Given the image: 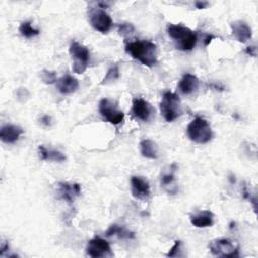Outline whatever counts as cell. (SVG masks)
<instances>
[{
    "label": "cell",
    "instance_id": "obj_22",
    "mask_svg": "<svg viewBox=\"0 0 258 258\" xmlns=\"http://www.w3.org/2000/svg\"><path fill=\"white\" fill-rule=\"evenodd\" d=\"M19 32L22 36H24L26 38H31V37L38 35L40 31L38 29L34 28L29 21H24L19 26Z\"/></svg>",
    "mask_w": 258,
    "mask_h": 258
},
{
    "label": "cell",
    "instance_id": "obj_7",
    "mask_svg": "<svg viewBox=\"0 0 258 258\" xmlns=\"http://www.w3.org/2000/svg\"><path fill=\"white\" fill-rule=\"evenodd\" d=\"M99 113L106 122L119 125L124 120V113L111 100L103 98L99 102Z\"/></svg>",
    "mask_w": 258,
    "mask_h": 258
},
{
    "label": "cell",
    "instance_id": "obj_15",
    "mask_svg": "<svg viewBox=\"0 0 258 258\" xmlns=\"http://www.w3.org/2000/svg\"><path fill=\"white\" fill-rule=\"evenodd\" d=\"M169 168H170L169 171L164 172L161 175L160 184L168 194L174 195L178 190V185H177V182H176V177L174 175V171L176 169V166H175V164H172V165H170Z\"/></svg>",
    "mask_w": 258,
    "mask_h": 258
},
{
    "label": "cell",
    "instance_id": "obj_4",
    "mask_svg": "<svg viewBox=\"0 0 258 258\" xmlns=\"http://www.w3.org/2000/svg\"><path fill=\"white\" fill-rule=\"evenodd\" d=\"M188 138L200 144L209 142L213 138V131L208 121L202 117L195 118L186 127Z\"/></svg>",
    "mask_w": 258,
    "mask_h": 258
},
{
    "label": "cell",
    "instance_id": "obj_16",
    "mask_svg": "<svg viewBox=\"0 0 258 258\" xmlns=\"http://www.w3.org/2000/svg\"><path fill=\"white\" fill-rule=\"evenodd\" d=\"M190 223L197 228H208L214 224V214L209 210L200 211L190 216Z\"/></svg>",
    "mask_w": 258,
    "mask_h": 258
},
{
    "label": "cell",
    "instance_id": "obj_12",
    "mask_svg": "<svg viewBox=\"0 0 258 258\" xmlns=\"http://www.w3.org/2000/svg\"><path fill=\"white\" fill-rule=\"evenodd\" d=\"M57 195L59 199L72 204L76 198L81 195V185L79 183H72L68 181L58 182Z\"/></svg>",
    "mask_w": 258,
    "mask_h": 258
},
{
    "label": "cell",
    "instance_id": "obj_20",
    "mask_svg": "<svg viewBox=\"0 0 258 258\" xmlns=\"http://www.w3.org/2000/svg\"><path fill=\"white\" fill-rule=\"evenodd\" d=\"M140 152L142 156L148 159L158 158V146L151 139H143L140 142Z\"/></svg>",
    "mask_w": 258,
    "mask_h": 258
},
{
    "label": "cell",
    "instance_id": "obj_5",
    "mask_svg": "<svg viewBox=\"0 0 258 258\" xmlns=\"http://www.w3.org/2000/svg\"><path fill=\"white\" fill-rule=\"evenodd\" d=\"M69 52L73 59V66H72L73 71L76 74H83L87 70L89 64V60H90L89 49L85 45L77 41H73L70 45Z\"/></svg>",
    "mask_w": 258,
    "mask_h": 258
},
{
    "label": "cell",
    "instance_id": "obj_10",
    "mask_svg": "<svg viewBox=\"0 0 258 258\" xmlns=\"http://www.w3.org/2000/svg\"><path fill=\"white\" fill-rule=\"evenodd\" d=\"M131 194L136 200L146 201L150 196V185L146 178L143 176H132L130 179Z\"/></svg>",
    "mask_w": 258,
    "mask_h": 258
},
{
    "label": "cell",
    "instance_id": "obj_3",
    "mask_svg": "<svg viewBox=\"0 0 258 258\" xmlns=\"http://www.w3.org/2000/svg\"><path fill=\"white\" fill-rule=\"evenodd\" d=\"M159 107L166 122H173L182 114L181 102L178 95L170 91L163 93Z\"/></svg>",
    "mask_w": 258,
    "mask_h": 258
},
{
    "label": "cell",
    "instance_id": "obj_14",
    "mask_svg": "<svg viewBox=\"0 0 258 258\" xmlns=\"http://www.w3.org/2000/svg\"><path fill=\"white\" fill-rule=\"evenodd\" d=\"M79 88V81L71 76V75H64L56 80V89L59 93L68 95L76 92Z\"/></svg>",
    "mask_w": 258,
    "mask_h": 258
},
{
    "label": "cell",
    "instance_id": "obj_23",
    "mask_svg": "<svg viewBox=\"0 0 258 258\" xmlns=\"http://www.w3.org/2000/svg\"><path fill=\"white\" fill-rule=\"evenodd\" d=\"M119 77H120L119 68H118L117 66H113V67H111V68L107 71V73H106V75H105L103 81L101 82V84H102V85H106V84L112 83V82L116 81Z\"/></svg>",
    "mask_w": 258,
    "mask_h": 258
},
{
    "label": "cell",
    "instance_id": "obj_11",
    "mask_svg": "<svg viewBox=\"0 0 258 258\" xmlns=\"http://www.w3.org/2000/svg\"><path fill=\"white\" fill-rule=\"evenodd\" d=\"M131 112L136 119L147 122L152 117L154 110L146 100L142 98H135L132 102Z\"/></svg>",
    "mask_w": 258,
    "mask_h": 258
},
{
    "label": "cell",
    "instance_id": "obj_17",
    "mask_svg": "<svg viewBox=\"0 0 258 258\" xmlns=\"http://www.w3.org/2000/svg\"><path fill=\"white\" fill-rule=\"evenodd\" d=\"M24 130L16 125L7 124L2 126L0 130V139L5 143H14L18 140L19 136L23 134Z\"/></svg>",
    "mask_w": 258,
    "mask_h": 258
},
{
    "label": "cell",
    "instance_id": "obj_29",
    "mask_svg": "<svg viewBox=\"0 0 258 258\" xmlns=\"http://www.w3.org/2000/svg\"><path fill=\"white\" fill-rule=\"evenodd\" d=\"M208 2H205V1H197L196 2V7L199 8V9H203V8H206L208 6Z\"/></svg>",
    "mask_w": 258,
    "mask_h": 258
},
{
    "label": "cell",
    "instance_id": "obj_6",
    "mask_svg": "<svg viewBox=\"0 0 258 258\" xmlns=\"http://www.w3.org/2000/svg\"><path fill=\"white\" fill-rule=\"evenodd\" d=\"M210 252L219 257H238L239 245L230 239H216L209 244Z\"/></svg>",
    "mask_w": 258,
    "mask_h": 258
},
{
    "label": "cell",
    "instance_id": "obj_30",
    "mask_svg": "<svg viewBox=\"0 0 258 258\" xmlns=\"http://www.w3.org/2000/svg\"><path fill=\"white\" fill-rule=\"evenodd\" d=\"M215 38V36L214 35H208L206 38H205V45H208L211 41H212V39H214Z\"/></svg>",
    "mask_w": 258,
    "mask_h": 258
},
{
    "label": "cell",
    "instance_id": "obj_25",
    "mask_svg": "<svg viewBox=\"0 0 258 258\" xmlns=\"http://www.w3.org/2000/svg\"><path fill=\"white\" fill-rule=\"evenodd\" d=\"M181 251V242L180 241H175L174 245L171 247V249L168 251V253L166 254L167 257H178V256H182V254H180Z\"/></svg>",
    "mask_w": 258,
    "mask_h": 258
},
{
    "label": "cell",
    "instance_id": "obj_8",
    "mask_svg": "<svg viewBox=\"0 0 258 258\" xmlns=\"http://www.w3.org/2000/svg\"><path fill=\"white\" fill-rule=\"evenodd\" d=\"M89 19L93 28L101 33H107L113 25L111 16L100 8L92 9L89 13Z\"/></svg>",
    "mask_w": 258,
    "mask_h": 258
},
{
    "label": "cell",
    "instance_id": "obj_13",
    "mask_svg": "<svg viewBox=\"0 0 258 258\" xmlns=\"http://www.w3.org/2000/svg\"><path fill=\"white\" fill-rule=\"evenodd\" d=\"M233 35L240 42H246L252 38V28L243 20H236L231 23Z\"/></svg>",
    "mask_w": 258,
    "mask_h": 258
},
{
    "label": "cell",
    "instance_id": "obj_24",
    "mask_svg": "<svg viewBox=\"0 0 258 258\" xmlns=\"http://www.w3.org/2000/svg\"><path fill=\"white\" fill-rule=\"evenodd\" d=\"M41 79L45 84H52L56 82V74L55 72L43 70L41 72Z\"/></svg>",
    "mask_w": 258,
    "mask_h": 258
},
{
    "label": "cell",
    "instance_id": "obj_27",
    "mask_svg": "<svg viewBox=\"0 0 258 258\" xmlns=\"http://www.w3.org/2000/svg\"><path fill=\"white\" fill-rule=\"evenodd\" d=\"M40 123L44 126V127H50L52 125V118L48 115H44L43 117H41L40 119Z\"/></svg>",
    "mask_w": 258,
    "mask_h": 258
},
{
    "label": "cell",
    "instance_id": "obj_19",
    "mask_svg": "<svg viewBox=\"0 0 258 258\" xmlns=\"http://www.w3.org/2000/svg\"><path fill=\"white\" fill-rule=\"evenodd\" d=\"M38 154L41 160L45 161H54V162H63L67 157L63 153L56 149L46 148L43 145H39L38 147Z\"/></svg>",
    "mask_w": 258,
    "mask_h": 258
},
{
    "label": "cell",
    "instance_id": "obj_9",
    "mask_svg": "<svg viewBox=\"0 0 258 258\" xmlns=\"http://www.w3.org/2000/svg\"><path fill=\"white\" fill-rule=\"evenodd\" d=\"M86 253L88 256L93 258L113 256L110 244L100 237H95L88 242L86 247Z\"/></svg>",
    "mask_w": 258,
    "mask_h": 258
},
{
    "label": "cell",
    "instance_id": "obj_28",
    "mask_svg": "<svg viewBox=\"0 0 258 258\" xmlns=\"http://www.w3.org/2000/svg\"><path fill=\"white\" fill-rule=\"evenodd\" d=\"M245 52H246L247 54H249L250 56H256V54H257V48H256V46H248V47L246 48Z\"/></svg>",
    "mask_w": 258,
    "mask_h": 258
},
{
    "label": "cell",
    "instance_id": "obj_18",
    "mask_svg": "<svg viewBox=\"0 0 258 258\" xmlns=\"http://www.w3.org/2000/svg\"><path fill=\"white\" fill-rule=\"evenodd\" d=\"M199 85L200 81L197 76L192 74H185L178 83V90L184 95H189L198 90Z\"/></svg>",
    "mask_w": 258,
    "mask_h": 258
},
{
    "label": "cell",
    "instance_id": "obj_1",
    "mask_svg": "<svg viewBox=\"0 0 258 258\" xmlns=\"http://www.w3.org/2000/svg\"><path fill=\"white\" fill-rule=\"evenodd\" d=\"M125 50L146 67H153L157 62V46L152 41L135 40L126 44Z\"/></svg>",
    "mask_w": 258,
    "mask_h": 258
},
{
    "label": "cell",
    "instance_id": "obj_26",
    "mask_svg": "<svg viewBox=\"0 0 258 258\" xmlns=\"http://www.w3.org/2000/svg\"><path fill=\"white\" fill-rule=\"evenodd\" d=\"M134 31V26L130 23H122L120 26H119V33L121 35H127V34H130Z\"/></svg>",
    "mask_w": 258,
    "mask_h": 258
},
{
    "label": "cell",
    "instance_id": "obj_21",
    "mask_svg": "<svg viewBox=\"0 0 258 258\" xmlns=\"http://www.w3.org/2000/svg\"><path fill=\"white\" fill-rule=\"evenodd\" d=\"M106 236L108 237H111V236H117L118 238L120 239H127V240H130V239H134L135 238V235L133 232L127 230L126 228L122 227V226H119V225H116V224H113L111 225L108 230L106 231Z\"/></svg>",
    "mask_w": 258,
    "mask_h": 258
},
{
    "label": "cell",
    "instance_id": "obj_2",
    "mask_svg": "<svg viewBox=\"0 0 258 258\" xmlns=\"http://www.w3.org/2000/svg\"><path fill=\"white\" fill-rule=\"evenodd\" d=\"M167 33L176 42V47L180 50H191L198 41L197 32L181 24L169 23Z\"/></svg>",
    "mask_w": 258,
    "mask_h": 258
}]
</instances>
